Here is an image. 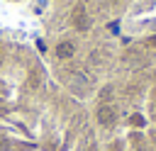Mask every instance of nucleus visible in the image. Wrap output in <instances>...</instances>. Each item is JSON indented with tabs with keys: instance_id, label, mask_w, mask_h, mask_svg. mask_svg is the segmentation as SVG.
I'll list each match as a JSON object with an SVG mask.
<instances>
[{
	"instance_id": "f257e3e1",
	"label": "nucleus",
	"mask_w": 156,
	"mask_h": 151,
	"mask_svg": "<svg viewBox=\"0 0 156 151\" xmlns=\"http://www.w3.org/2000/svg\"><path fill=\"white\" fill-rule=\"evenodd\" d=\"M73 24H76V29H80V32H88L90 29V17H88V12H85V7L83 5H78L76 10H73Z\"/></svg>"
},
{
	"instance_id": "f03ea898",
	"label": "nucleus",
	"mask_w": 156,
	"mask_h": 151,
	"mask_svg": "<svg viewBox=\"0 0 156 151\" xmlns=\"http://www.w3.org/2000/svg\"><path fill=\"white\" fill-rule=\"evenodd\" d=\"M115 119H117L115 107H110V105H100V107H98V122H100L102 127H112Z\"/></svg>"
},
{
	"instance_id": "7ed1b4c3",
	"label": "nucleus",
	"mask_w": 156,
	"mask_h": 151,
	"mask_svg": "<svg viewBox=\"0 0 156 151\" xmlns=\"http://www.w3.org/2000/svg\"><path fill=\"white\" fill-rule=\"evenodd\" d=\"M73 51H76V46H73V41H68V39H63V41L56 44V56H58V58H71Z\"/></svg>"
},
{
	"instance_id": "20e7f679",
	"label": "nucleus",
	"mask_w": 156,
	"mask_h": 151,
	"mask_svg": "<svg viewBox=\"0 0 156 151\" xmlns=\"http://www.w3.org/2000/svg\"><path fill=\"white\" fill-rule=\"evenodd\" d=\"M124 61H132V66H136V63H139V54L129 51V54H124Z\"/></svg>"
},
{
	"instance_id": "39448f33",
	"label": "nucleus",
	"mask_w": 156,
	"mask_h": 151,
	"mask_svg": "<svg viewBox=\"0 0 156 151\" xmlns=\"http://www.w3.org/2000/svg\"><path fill=\"white\" fill-rule=\"evenodd\" d=\"M132 124H136V127H141V124H144V119H141L139 114H134V117H132Z\"/></svg>"
},
{
	"instance_id": "423d86ee",
	"label": "nucleus",
	"mask_w": 156,
	"mask_h": 151,
	"mask_svg": "<svg viewBox=\"0 0 156 151\" xmlns=\"http://www.w3.org/2000/svg\"><path fill=\"white\" fill-rule=\"evenodd\" d=\"M146 44H149V46H151V49H156V37H151V39H149V41H146Z\"/></svg>"
},
{
	"instance_id": "0eeeda50",
	"label": "nucleus",
	"mask_w": 156,
	"mask_h": 151,
	"mask_svg": "<svg viewBox=\"0 0 156 151\" xmlns=\"http://www.w3.org/2000/svg\"><path fill=\"white\" fill-rule=\"evenodd\" d=\"M139 151H144V149H139Z\"/></svg>"
}]
</instances>
